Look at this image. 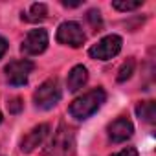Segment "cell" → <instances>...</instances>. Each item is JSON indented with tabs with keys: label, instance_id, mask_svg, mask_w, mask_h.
<instances>
[{
	"label": "cell",
	"instance_id": "cell-3",
	"mask_svg": "<svg viewBox=\"0 0 156 156\" xmlns=\"http://www.w3.org/2000/svg\"><path fill=\"white\" fill-rule=\"evenodd\" d=\"M61 96H62V92H61L59 81L57 79H48L37 88V92L33 94V101H35L37 108L48 110V108H53L59 103Z\"/></svg>",
	"mask_w": 156,
	"mask_h": 156
},
{
	"label": "cell",
	"instance_id": "cell-12",
	"mask_svg": "<svg viewBox=\"0 0 156 156\" xmlns=\"http://www.w3.org/2000/svg\"><path fill=\"white\" fill-rule=\"evenodd\" d=\"M136 114L145 123H154L156 119V103L154 101H141L136 107Z\"/></svg>",
	"mask_w": 156,
	"mask_h": 156
},
{
	"label": "cell",
	"instance_id": "cell-13",
	"mask_svg": "<svg viewBox=\"0 0 156 156\" xmlns=\"http://www.w3.org/2000/svg\"><path fill=\"white\" fill-rule=\"evenodd\" d=\"M143 0H134V2H129V0H116L112 2V8L114 9H119V11H134L138 8H141Z\"/></svg>",
	"mask_w": 156,
	"mask_h": 156
},
{
	"label": "cell",
	"instance_id": "cell-5",
	"mask_svg": "<svg viewBox=\"0 0 156 156\" xmlns=\"http://www.w3.org/2000/svg\"><path fill=\"white\" fill-rule=\"evenodd\" d=\"M35 64L28 59H22V61H13L6 66V77L9 85L13 87H20V85H26L28 79H30V73L33 72Z\"/></svg>",
	"mask_w": 156,
	"mask_h": 156
},
{
	"label": "cell",
	"instance_id": "cell-8",
	"mask_svg": "<svg viewBox=\"0 0 156 156\" xmlns=\"http://www.w3.org/2000/svg\"><path fill=\"white\" fill-rule=\"evenodd\" d=\"M48 132H50V127H48L46 123L33 127V129L22 138V141H20V151H22V152H31L35 147H39V145L46 140Z\"/></svg>",
	"mask_w": 156,
	"mask_h": 156
},
{
	"label": "cell",
	"instance_id": "cell-9",
	"mask_svg": "<svg viewBox=\"0 0 156 156\" xmlns=\"http://www.w3.org/2000/svg\"><path fill=\"white\" fill-rule=\"evenodd\" d=\"M132 132H134V127L127 118H118L108 125V138L114 143H121V141L129 140L132 136Z\"/></svg>",
	"mask_w": 156,
	"mask_h": 156
},
{
	"label": "cell",
	"instance_id": "cell-7",
	"mask_svg": "<svg viewBox=\"0 0 156 156\" xmlns=\"http://www.w3.org/2000/svg\"><path fill=\"white\" fill-rule=\"evenodd\" d=\"M48 48V33L44 30H33L26 35L20 50L24 55H39Z\"/></svg>",
	"mask_w": 156,
	"mask_h": 156
},
{
	"label": "cell",
	"instance_id": "cell-4",
	"mask_svg": "<svg viewBox=\"0 0 156 156\" xmlns=\"http://www.w3.org/2000/svg\"><path fill=\"white\" fill-rule=\"evenodd\" d=\"M121 44H123V41L119 35H107L88 50V55L98 61H108L121 51Z\"/></svg>",
	"mask_w": 156,
	"mask_h": 156
},
{
	"label": "cell",
	"instance_id": "cell-10",
	"mask_svg": "<svg viewBox=\"0 0 156 156\" xmlns=\"http://www.w3.org/2000/svg\"><path fill=\"white\" fill-rule=\"evenodd\" d=\"M88 81V70L85 66H73L72 72L68 73V79H66V85H68V90L70 92H77L81 90Z\"/></svg>",
	"mask_w": 156,
	"mask_h": 156
},
{
	"label": "cell",
	"instance_id": "cell-16",
	"mask_svg": "<svg viewBox=\"0 0 156 156\" xmlns=\"http://www.w3.org/2000/svg\"><path fill=\"white\" fill-rule=\"evenodd\" d=\"M8 108H9L11 114H19V112L22 110V101H20L19 98H15V99H11V101L8 103Z\"/></svg>",
	"mask_w": 156,
	"mask_h": 156
},
{
	"label": "cell",
	"instance_id": "cell-1",
	"mask_svg": "<svg viewBox=\"0 0 156 156\" xmlns=\"http://www.w3.org/2000/svg\"><path fill=\"white\" fill-rule=\"evenodd\" d=\"M75 152V134L73 130L61 123L53 136L50 138L48 145L44 147V156H73Z\"/></svg>",
	"mask_w": 156,
	"mask_h": 156
},
{
	"label": "cell",
	"instance_id": "cell-19",
	"mask_svg": "<svg viewBox=\"0 0 156 156\" xmlns=\"http://www.w3.org/2000/svg\"><path fill=\"white\" fill-rule=\"evenodd\" d=\"M83 2H68V0H64L62 2V6H66V8H79Z\"/></svg>",
	"mask_w": 156,
	"mask_h": 156
},
{
	"label": "cell",
	"instance_id": "cell-20",
	"mask_svg": "<svg viewBox=\"0 0 156 156\" xmlns=\"http://www.w3.org/2000/svg\"><path fill=\"white\" fill-rule=\"evenodd\" d=\"M0 121H2V114H0Z\"/></svg>",
	"mask_w": 156,
	"mask_h": 156
},
{
	"label": "cell",
	"instance_id": "cell-14",
	"mask_svg": "<svg viewBox=\"0 0 156 156\" xmlns=\"http://www.w3.org/2000/svg\"><path fill=\"white\" fill-rule=\"evenodd\" d=\"M134 66H136L134 59H127V62H123V66L119 68V73H118V81L119 83L130 79V75L134 73Z\"/></svg>",
	"mask_w": 156,
	"mask_h": 156
},
{
	"label": "cell",
	"instance_id": "cell-11",
	"mask_svg": "<svg viewBox=\"0 0 156 156\" xmlns=\"http://www.w3.org/2000/svg\"><path fill=\"white\" fill-rule=\"evenodd\" d=\"M48 17V8H46V4H31L30 6V9L22 15V20H26V22H42L44 19Z\"/></svg>",
	"mask_w": 156,
	"mask_h": 156
},
{
	"label": "cell",
	"instance_id": "cell-15",
	"mask_svg": "<svg viewBox=\"0 0 156 156\" xmlns=\"http://www.w3.org/2000/svg\"><path fill=\"white\" fill-rule=\"evenodd\" d=\"M87 19H88V22L92 24V28H94L96 31H99V30L103 28V20H101V13H99L98 9H90V11H88V15H87Z\"/></svg>",
	"mask_w": 156,
	"mask_h": 156
},
{
	"label": "cell",
	"instance_id": "cell-17",
	"mask_svg": "<svg viewBox=\"0 0 156 156\" xmlns=\"http://www.w3.org/2000/svg\"><path fill=\"white\" fill-rule=\"evenodd\" d=\"M112 156H138V151L132 149V147H129V149H123V151H119V152H116Z\"/></svg>",
	"mask_w": 156,
	"mask_h": 156
},
{
	"label": "cell",
	"instance_id": "cell-6",
	"mask_svg": "<svg viewBox=\"0 0 156 156\" xmlns=\"http://www.w3.org/2000/svg\"><path fill=\"white\" fill-rule=\"evenodd\" d=\"M85 31L77 22H62L57 30V41L61 44L72 46V48H79L85 42Z\"/></svg>",
	"mask_w": 156,
	"mask_h": 156
},
{
	"label": "cell",
	"instance_id": "cell-18",
	"mask_svg": "<svg viewBox=\"0 0 156 156\" xmlns=\"http://www.w3.org/2000/svg\"><path fill=\"white\" fill-rule=\"evenodd\" d=\"M6 50H8V42H6V39L0 37V59H2V55L6 53Z\"/></svg>",
	"mask_w": 156,
	"mask_h": 156
},
{
	"label": "cell",
	"instance_id": "cell-2",
	"mask_svg": "<svg viewBox=\"0 0 156 156\" xmlns=\"http://www.w3.org/2000/svg\"><path fill=\"white\" fill-rule=\"evenodd\" d=\"M105 98H107V94H105L103 88L90 90V92L83 94L81 98H77V99L70 105L68 112H70V116L75 118V119H87V118H90V116L105 103Z\"/></svg>",
	"mask_w": 156,
	"mask_h": 156
}]
</instances>
